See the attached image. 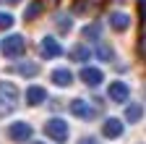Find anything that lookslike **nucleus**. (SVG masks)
I'll list each match as a JSON object with an SVG mask.
<instances>
[{"label":"nucleus","mask_w":146,"mask_h":144,"mask_svg":"<svg viewBox=\"0 0 146 144\" xmlns=\"http://www.w3.org/2000/svg\"><path fill=\"white\" fill-rule=\"evenodd\" d=\"M18 105V89L11 81H0V115H8Z\"/></svg>","instance_id":"nucleus-1"},{"label":"nucleus","mask_w":146,"mask_h":144,"mask_svg":"<svg viewBox=\"0 0 146 144\" xmlns=\"http://www.w3.org/2000/svg\"><path fill=\"white\" fill-rule=\"evenodd\" d=\"M34 144H44V141H34Z\"/></svg>","instance_id":"nucleus-22"},{"label":"nucleus","mask_w":146,"mask_h":144,"mask_svg":"<svg viewBox=\"0 0 146 144\" xmlns=\"http://www.w3.org/2000/svg\"><path fill=\"white\" fill-rule=\"evenodd\" d=\"M11 26H13V16L5 13V11H0V31H5V29H11Z\"/></svg>","instance_id":"nucleus-18"},{"label":"nucleus","mask_w":146,"mask_h":144,"mask_svg":"<svg viewBox=\"0 0 146 144\" xmlns=\"http://www.w3.org/2000/svg\"><path fill=\"white\" fill-rule=\"evenodd\" d=\"M13 71H16L18 76H24V79H31V76H36V74H39L36 63H18V66H13Z\"/></svg>","instance_id":"nucleus-13"},{"label":"nucleus","mask_w":146,"mask_h":144,"mask_svg":"<svg viewBox=\"0 0 146 144\" xmlns=\"http://www.w3.org/2000/svg\"><path fill=\"white\" fill-rule=\"evenodd\" d=\"M24 50H26V40L21 34H11V37H5L3 45H0V52H3L5 58H18V55H24Z\"/></svg>","instance_id":"nucleus-3"},{"label":"nucleus","mask_w":146,"mask_h":144,"mask_svg":"<svg viewBox=\"0 0 146 144\" xmlns=\"http://www.w3.org/2000/svg\"><path fill=\"white\" fill-rule=\"evenodd\" d=\"M31 134H34V129H31L26 121H16V123L8 126V136L13 141H26V139H31Z\"/></svg>","instance_id":"nucleus-5"},{"label":"nucleus","mask_w":146,"mask_h":144,"mask_svg":"<svg viewBox=\"0 0 146 144\" xmlns=\"http://www.w3.org/2000/svg\"><path fill=\"white\" fill-rule=\"evenodd\" d=\"M102 71L99 68H94V66H84L81 68V81L86 84V86H99L102 84Z\"/></svg>","instance_id":"nucleus-7"},{"label":"nucleus","mask_w":146,"mask_h":144,"mask_svg":"<svg viewBox=\"0 0 146 144\" xmlns=\"http://www.w3.org/2000/svg\"><path fill=\"white\" fill-rule=\"evenodd\" d=\"M52 84H58V86H70L73 84V74L68 68H55L52 71Z\"/></svg>","instance_id":"nucleus-12"},{"label":"nucleus","mask_w":146,"mask_h":144,"mask_svg":"<svg viewBox=\"0 0 146 144\" xmlns=\"http://www.w3.org/2000/svg\"><path fill=\"white\" fill-rule=\"evenodd\" d=\"M39 52H42V58L52 60V58H58L60 52H63V47L58 45V40H55V37H44L42 45H39Z\"/></svg>","instance_id":"nucleus-6"},{"label":"nucleus","mask_w":146,"mask_h":144,"mask_svg":"<svg viewBox=\"0 0 146 144\" xmlns=\"http://www.w3.org/2000/svg\"><path fill=\"white\" fill-rule=\"evenodd\" d=\"M70 113L76 118H81V121H94L97 118V107L91 102H86V100H73L70 102Z\"/></svg>","instance_id":"nucleus-4"},{"label":"nucleus","mask_w":146,"mask_h":144,"mask_svg":"<svg viewBox=\"0 0 146 144\" xmlns=\"http://www.w3.org/2000/svg\"><path fill=\"white\" fill-rule=\"evenodd\" d=\"M141 118H143V107L141 105H128L125 107V121L128 123H138Z\"/></svg>","instance_id":"nucleus-14"},{"label":"nucleus","mask_w":146,"mask_h":144,"mask_svg":"<svg viewBox=\"0 0 146 144\" xmlns=\"http://www.w3.org/2000/svg\"><path fill=\"white\" fill-rule=\"evenodd\" d=\"M99 34H102V26H99V24L84 26V37H86V40H99Z\"/></svg>","instance_id":"nucleus-17"},{"label":"nucleus","mask_w":146,"mask_h":144,"mask_svg":"<svg viewBox=\"0 0 146 144\" xmlns=\"http://www.w3.org/2000/svg\"><path fill=\"white\" fill-rule=\"evenodd\" d=\"M107 94H110V100H112V102H125L128 94H131V89H128L123 81H112V84H110V89H107Z\"/></svg>","instance_id":"nucleus-8"},{"label":"nucleus","mask_w":146,"mask_h":144,"mask_svg":"<svg viewBox=\"0 0 146 144\" xmlns=\"http://www.w3.org/2000/svg\"><path fill=\"white\" fill-rule=\"evenodd\" d=\"M39 13H42V3H36V0H34V3H29V8L24 11V19L26 21H34Z\"/></svg>","instance_id":"nucleus-16"},{"label":"nucleus","mask_w":146,"mask_h":144,"mask_svg":"<svg viewBox=\"0 0 146 144\" xmlns=\"http://www.w3.org/2000/svg\"><path fill=\"white\" fill-rule=\"evenodd\" d=\"M97 55H99L102 60H112V50H110L107 45H99V47H97Z\"/></svg>","instance_id":"nucleus-20"},{"label":"nucleus","mask_w":146,"mask_h":144,"mask_svg":"<svg viewBox=\"0 0 146 144\" xmlns=\"http://www.w3.org/2000/svg\"><path fill=\"white\" fill-rule=\"evenodd\" d=\"M44 100H47V89H44V86H36V84H34V86L26 89V105L34 107V105H42Z\"/></svg>","instance_id":"nucleus-10"},{"label":"nucleus","mask_w":146,"mask_h":144,"mask_svg":"<svg viewBox=\"0 0 146 144\" xmlns=\"http://www.w3.org/2000/svg\"><path fill=\"white\" fill-rule=\"evenodd\" d=\"M70 60H78V63L89 60V47L86 45H76V47L70 50Z\"/></svg>","instance_id":"nucleus-15"},{"label":"nucleus","mask_w":146,"mask_h":144,"mask_svg":"<svg viewBox=\"0 0 146 144\" xmlns=\"http://www.w3.org/2000/svg\"><path fill=\"white\" fill-rule=\"evenodd\" d=\"M102 134H104L107 139H120V136H123V121H117V118H107L104 126H102Z\"/></svg>","instance_id":"nucleus-9"},{"label":"nucleus","mask_w":146,"mask_h":144,"mask_svg":"<svg viewBox=\"0 0 146 144\" xmlns=\"http://www.w3.org/2000/svg\"><path fill=\"white\" fill-rule=\"evenodd\" d=\"M44 134L52 139V141H68V134H70V129H68V123L63 121V118H50L47 123H44Z\"/></svg>","instance_id":"nucleus-2"},{"label":"nucleus","mask_w":146,"mask_h":144,"mask_svg":"<svg viewBox=\"0 0 146 144\" xmlns=\"http://www.w3.org/2000/svg\"><path fill=\"white\" fill-rule=\"evenodd\" d=\"M110 26H112L115 31H125L128 26H131V16L120 13V11H112V13H110Z\"/></svg>","instance_id":"nucleus-11"},{"label":"nucleus","mask_w":146,"mask_h":144,"mask_svg":"<svg viewBox=\"0 0 146 144\" xmlns=\"http://www.w3.org/2000/svg\"><path fill=\"white\" fill-rule=\"evenodd\" d=\"M78 144H99V141H97V139H94V136H84V139H81V141H78Z\"/></svg>","instance_id":"nucleus-21"},{"label":"nucleus","mask_w":146,"mask_h":144,"mask_svg":"<svg viewBox=\"0 0 146 144\" xmlns=\"http://www.w3.org/2000/svg\"><path fill=\"white\" fill-rule=\"evenodd\" d=\"M58 29H60L63 34H68V31H70V19H68L65 13H60V16H58Z\"/></svg>","instance_id":"nucleus-19"}]
</instances>
